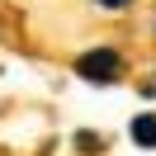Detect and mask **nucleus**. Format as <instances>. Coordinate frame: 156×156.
Returning <instances> with one entry per match:
<instances>
[{
    "label": "nucleus",
    "mask_w": 156,
    "mask_h": 156,
    "mask_svg": "<svg viewBox=\"0 0 156 156\" xmlns=\"http://www.w3.org/2000/svg\"><path fill=\"white\" fill-rule=\"evenodd\" d=\"M76 76L90 80V85H114L123 80V52L118 48H90L76 57Z\"/></svg>",
    "instance_id": "obj_1"
},
{
    "label": "nucleus",
    "mask_w": 156,
    "mask_h": 156,
    "mask_svg": "<svg viewBox=\"0 0 156 156\" xmlns=\"http://www.w3.org/2000/svg\"><path fill=\"white\" fill-rule=\"evenodd\" d=\"M128 137H133L137 147L151 151V147H156V114H137L133 123H128Z\"/></svg>",
    "instance_id": "obj_2"
},
{
    "label": "nucleus",
    "mask_w": 156,
    "mask_h": 156,
    "mask_svg": "<svg viewBox=\"0 0 156 156\" xmlns=\"http://www.w3.org/2000/svg\"><path fill=\"white\" fill-rule=\"evenodd\" d=\"M95 5H104V10H128L133 0H95Z\"/></svg>",
    "instance_id": "obj_3"
}]
</instances>
